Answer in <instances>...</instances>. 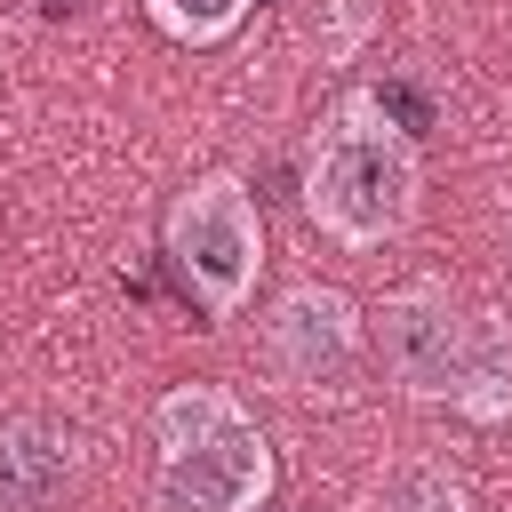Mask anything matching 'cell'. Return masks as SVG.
<instances>
[{"instance_id":"4","label":"cell","mask_w":512,"mask_h":512,"mask_svg":"<svg viewBox=\"0 0 512 512\" xmlns=\"http://www.w3.org/2000/svg\"><path fill=\"white\" fill-rule=\"evenodd\" d=\"M168 264L184 280V296L208 312V320H232L248 296H256V272H264V216H256V192L232 176V168H208L176 192L168 208Z\"/></svg>"},{"instance_id":"5","label":"cell","mask_w":512,"mask_h":512,"mask_svg":"<svg viewBox=\"0 0 512 512\" xmlns=\"http://www.w3.org/2000/svg\"><path fill=\"white\" fill-rule=\"evenodd\" d=\"M368 352V320L328 280H288L264 312V368L288 392H344Z\"/></svg>"},{"instance_id":"6","label":"cell","mask_w":512,"mask_h":512,"mask_svg":"<svg viewBox=\"0 0 512 512\" xmlns=\"http://www.w3.org/2000/svg\"><path fill=\"white\" fill-rule=\"evenodd\" d=\"M72 488V440L48 424H0V512H48Z\"/></svg>"},{"instance_id":"8","label":"cell","mask_w":512,"mask_h":512,"mask_svg":"<svg viewBox=\"0 0 512 512\" xmlns=\"http://www.w3.org/2000/svg\"><path fill=\"white\" fill-rule=\"evenodd\" d=\"M376 512H464V480L448 464H392L376 488Z\"/></svg>"},{"instance_id":"1","label":"cell","mask_w":512,"mask_h":512,"mask_svg":"<svg viewBox=\"0 0 512 512\" xmlns=\"http://www.w3.org/2000/svg\"><path fill=\"white\" fill-rule=\"evenodd\" d=\"M376 360H384L392 392H408L424 408H456L480 424L512 416V328L496 312H480L464 288H448L440 272H416L384 296Z\"/></svg>"},{"instance_id":"2","label":"cell","mask_w":512,"mask_h":512,"mask_svg":"<svg viewBox=\"0 0 512 512\" xmlns=\"http://www.w3.org/2000/svg\"><path fill=\"white\" fill-rule=\"evenodd\" d=\"M416 200H424V160L384 112V96L376 88L336 96L304 144V224L352 256H376L416 224Z\"/></svg>"},{"instance_id":"7","label":"cell","mask_w":512,"mask_h":512,"mask_svg":"<svg viewBox=\"0 0 512 512\" xmlns=\"http://www.w3.org/2000/svg\"><path fill=\"white\" fill-rule=\"evenodd\" d=\"M248 8H256V0H144V16H152L168 40H184V48H216V40H232Z\"/></svg>"},{"instance_id":"3","label":"cell","mask_w":512,"mask_h":512,"mask_svg":"<svg viewBox=\"0 0 512 512\" xmlns=\"http://www.w3.org/2000/svg\"><path fill=\"white\" fill-rule=\"evenodd\" d=\"M152 512H264L272 432L232 384H176L152 408Z\"/></svg>"}]
</instances>
